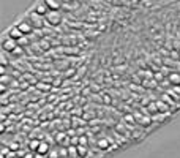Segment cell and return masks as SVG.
I'll use <instances>...</instances> for the list:
<instances>
[{
    "label": "cell",
    "instance_id": "1",
    "mask_svg": "<svg viewBox=\"0 0 180 158\" xmlns=\"http://www.w3.org/2000/svg\"><path fill=\"white\" fill-rule=\"evenodd\" d=\"M44 21H46V24H49V25H60L62 24V14H60V11L49 10V13L44 16Z\"/></svg>",
    "mask_w": 180,
    "mask_h": 158
},
{
    "label": "cell",
    "instance_id": "2",
    "mask_svg": "<svg viewBox=\"0 0 180 158\" xmlns=\"http://www.w3.org/2000/svg\"><path fill=\"white\" fill-rule=\"evenodd\" d=\"M27 19L30 21V24H32L35 29H41L43 25H44V16H41V14H38L35 10H32L30 11V14L27 16Z\"/></svg>",
    "mask_w": 180,
    "mask_h": 158
},
{
    "label": "cell",
    "instance_id": "3",
    "mask_svg": "<svg viewBox=\"0 0 180 158\" xmlns=\"http://www.w3.org/2000/svg\"><path fill=\"white\" fill-rule=\"evenodd\" d=\"M18 41L16 40H13V38H11V37H8V35H5V37H3V40H2V49H3V51H6V52H13L14 51V49H16L18 48Z\"/></svg>",
    "mask_w": 180,
    "mask_h": 158
},
{
    "label": "cell",
    "instance_id": "4",
    "mask_svg": "<svg viewBox=\"0 0 180 158\" xmlns=\"http://www.w3.org/2000/svg\"><path fill=\"white\" fill-rule=\"evenodd\" d=\"M16 25L19 27V30H21V32L24 33V35H30V33H32L33 30H35V27H33L32 24H30L29 19H22V21H19Z\"/></svg>",
    "mask_w": 180,
    "mask_h": 158
},
{
    "label": "cell",
    "instance_id": "5",
    "mask_svg": "<svg viewBox=\"0 0 180 158\" xmlns=\"http://www.w3.org/2000/svg\"><path fill=\"white\" fill-rule=\"evenodd\" d=\"M6 35H8V37H11V38H13V40H16V41H19L22 37H25L24 33H22L21 30H19V27H18V25H14V27H10V29L6 30Z\"/></svg>",
    "mask_w": 180,
    "mask_h": 158
},
{
    "label": "cell",
    "instance_id": "6",
    "mask_svg": "<svg viewBox=\"0 0 180 158\" xmlns=\"http://www.w3.org/2000/svg\"><path fill=\"white\" fill-rule=\"evenodd\" d=\"M33 10L37 11L38 14H41V16H46V14L49 13V8H48V5L44 3V0H41V2H38L37 5L33 6Z\"/></svg>",
    "mask_w": 180,
    "mask_h": 158
},
{
    "label": "cell",
    "instance_id": "7",
    "mask_svg": "<svg viewBox=\"0 0 180 158\" xmlns=\"http://www.w3.org/2000/svg\"><path fill=\"white\" fill-rule=\"evenodd\" d=\"M44 3L48 5L49 10H57V11H60V8H62V2H60V0H44Z\"/></svg>",
    "mask_w": 180,
    "mask_h": 158
},
{
    "label": "cell",
    "instance_id": "8",
    "mask_svg": "<svg viewBox=\"0 0 180 158\" xmlns=\"http://www.w3.org/2000/svg\"><path fill=\"white\" fill-rule=\"evenodd\" d=\"M156 106H158V111L160 114H169V103L163 101H156Z\"/></svg>",
    "mask_w": 180,
    "mask_h": 158
},
{
    "label": "cell",
    "instance_id": "9",
    "mask_svg": "<svg viewBox=\"0 0 180 158\" xmlns=\"http://www.w3.org/2000/svg\"><path fill=\"white\" fill-rule=\"evenodd\" d=\"M169 82L172 86H180V73H171L169 74Z\"/></svg>",
    "mask_w": 180,
    "mask_h": 158
},
{
    "label": "cell",
    "instance_id": "10",
    "mask_svg": "<svg viewBox=\"0 0 180 158\" xmlns=\"http://www.w3.org/2000/svg\"><path fill=\"white\" fill-rule=\"evenodd\" d=\"M96 144H98V149H100V150H108V149H109V145H111V144H109V141L106 139V138H103V139L100 138Z\"/></svg>",
    "mask_w": 180,
    "mask_h": 158
},
{
    "label": "cell",
    "instance_id": "11",
    "mask_svg": "<svg viewBox=\"0 0 180 158\" xmlns=\"http://www.w3.org/2000/svg\"><path fill=\"white\" fill-rule=\"evenodd\" d=\"M134 117L138 119L136 122L141 123V125H144V126H148V125H150V117H142V115H138V114H136Z\"/></svg>",
    "mask_w": 180,
    "mask_h": 158
},
{
    "label": "cell",
    "instance_id": "12",
    "mask_svg": "<svg viewBox=\"0 0 180 158\" xmlns=\"http://www.w3.org/2000/svg\"><path fill=\"white\" fill-rule=\"evenodd\" d=\"M38 153H41V155H44V153H48V152H51V147H49V144L48 142H41L40 144V147H38V150H37Z\"/></svg>",
    "mask_w": 180,
    "mask_h": 158
},
{
    "label": "cell",
    "instance_id": "13",
    "mask_svg": "<svg viewBox=\"0 0 180 158\" xmlns=\"http://www.w3.org/2000/svg\"><path fill=\"white\" fill-rule=\"evenodd\" d=\"M22 52H24V46L19 44L18 48L14 49L13 52H10V54H11V57H13V59H18V57H22Z\"/></svg>",
    "mask_w": 180,
    "mask_h": 158
},
{
    "label": "cell",
    "instance_id": "14",
    "mask_svg": "<svg viewBox=\"0 0 180 158\" xmlns=\"http://www.w3.org/2000/svg\"><path fill=\"white\" fill-rule=\"evenodd\" d=\"M77 145H70L68 147V157H71V158H79L77 157Z\"/></svg>",
    "mask_w": 180,
    "mask_h": 158
},
{
    "label": "cell",
    "instance_id": "15",
    "mask_svg": "<svg viewBox=\"0 0 180 158\" xmlns=\"http://www.w3.org/2000/svg\"><path fill=\"white\" fill-rule=\"evenodd\" d=\"M6 51H3V54L0 55V60H2V67H6V65L10 63V59H8V55H6Z\"/></svg>",
    "mask_w": 180,
    "mask_h": 158
},
{
    "label": "cell",
    "instance_id": "16",
    "mask_svg": "<svg viewBox=\"0 0 180 158\" xmlns=\"http://www.w3.org/2000/svg\"><path fill=\"white\" fill-rule=\"evenodd\" d=\"M134 115H130V114H128V115H125V117H123V123H136V120H134Z\"/></svg>",
    "mask_w": 180,
    "mask_h": 158
},
{
    "label": "cell",
    "instance_id": "17",
    "mask_svg": "<svg viewBox=\"0 0 180 158\" xmlns=\"http://www.w3.org/2000/svg\"><path fill=\"white\" fill-rule=\"evenodd\" d=\"M77 152H79V155L84 157L87 153V145H77Z\"/></svg>",
    "mask_w": 180,
    "mask_h": 158
},
{
    "label": "cell",
    "instance_id": "18",
    "mask_svg": "<svg viewBox=\"0 0 180 158\" xmlns=\"http://www.w3.org/2000/svg\"><path fill=\"white\" fill-rule=\"evenodd\" d=\"M38 88H41V90H48V88H51V82L49 84H44V82H38L37 84Z\"/></svg>",
    "mask_w": 180,
    "mask_h": 158
},
{
    "label": "cell",
    "instance_id": "19",
    "mask_svg": "<svg viewBox=\"0 0 180 158\" xmlns=\"http://www.w3.org/2000/svg\"><path fill=\"white\" fill-rule=\"evenodd\" d=\"M40 144H41L40 141H32V142H30V149H32V150H38Z\"/></svg>",
    "mask_w": 180,
    "mask_h": 158
},
{
    "label": "cell",
    "instance_id": "20",
    "mask_svg": "<svg viewBox=\"0 0 180 158\" xmlns=\"http://www.w3.org/2000/svg\"><path fill=\"white\" fill-rule=\"evenodd\" d=\"M73 125L74 126H76V125H85V122L82 120V119H76V117H74L73 119Z\"/></svg>",
    "mask_w": 180,
    "mask_h": 158
},
{
    "label": "cell",
    "instance_id": "21",
    "mask_svg": "<svg viewBox=\"0 0 180 158\" xmlns=\"http://www.w3.org/2000/svg\"><path fill=\"white\" fill-rule=\"evenodd\" d=\"M8 81H10V76H8V74H2V78H0V82H2V84H10Z\"/></svg>",
    "mask_w": 180,
    "mask_h": 158
},
{
    "label": "cell",
    "instance_id": "22",
    "mask_svg": "<svg viewBox=\"0 0 180 158\" xmlns=\"http://www.w3.org/2000/svg\"><path fill=\"white\" fill-rule=\"evenodd\" d=\"M40 48H41V49H49L51 44L48 43V41H40Z\"/></svg>",
    "mask_w": 180,
    "mask_h": 158
},
{
    "label": "cell",
    "instance_id": "23",
    "mask_svg": "<svg viewBox=\"0 0 180 158\" xmlns=\"http://www.w3.org/2000/svg\"><path fill=\"white\" fill-rule=\"evenodd\" d=\"M163 100H164V101H166V103H169V105H174V101H172V98H169V97H167V95H163Z\"/></svg>",
    "mask_w": 180,
    "mask_h": 158
},
{
    "label": "cell",
    "instance_id": "24",
    "mask_svg": "<svg viewBox=\"0 0 180 158\" xmlns=\"http://www.w3.org/2000/svg\"><path fill=\"white\" fill-rule=\"evenodd\" d=\"M10 149H11V150H18V149H19V144H18V142H11V144H10Z\"/></svg>",
    "mask_w": 180,
    "mask_h": 158
},
{
    "label": "cell",
    "instance_id": "25",
    "mask_svg": "<svg viewBox=\"0 0 180 158\" xmlns=\"http://www.w3.org/2000/svg\"><path fill=\"white\" fill-rule=\"evenodd\" d=\"M60 157H68V150L62 147V149H60Z\"/></svg>",
    "mask_w": 180,
    "mask_h": 158
},
{
    "label": "cell",
    "instance_id": "26",
    "mask_svg": "<svg viewBox=\"0 0 180 158\" xmlns=\"http://www.w3.org/2000/svg\"><path fill=\"white\" fill-rule=\"evenodd\" d=\"M79 142H81V145H85V144H87V138H85V136L79 138Z\"/></svg>",
    "mask_w": 180,
    "mask_h": 158
},
{
    "label": "cell",
    "instance_id": "27",
    "mask_svg": "<svg viewBox=\"0 0 180 158\" xmlns=\"http://www.w3.org/2000/svg\"><path fill=\"white\" fill-rule=\"evenodd\" d=\"M35 158H43V155H41V153H37V155H35Z\"/></svg>",
    "mask_w": 180,
    "mask_h": 158
},
{
    "label": "cell",
    "instance_id": "28",
    "mask_svg": "<svg viewBox=\"0 0 180 158\" xmlns=\"http://www.w3.org/2000/svg\"><path fill=\"white\" fill-rule=\"evenodd\" d=\"M58 158H70V157H58Z\"/></svg>",
    "mask_w": 180,
    "mask_h": 158
},
{
    "label": "cell",
    "instance_id": "29",
    "mask_svg": "<svg viewBox=\"0 0 180 158\" xmlns=\"http://www.w3.org/2000/svg\"><path fill=\"white\" fill-rule=\"evenodd\" d=\"M14 158H19V157H14Z\"/></svg>",
    "mask_w": 180,
    "mask_h": 158
}]
</instances>
